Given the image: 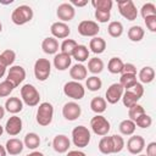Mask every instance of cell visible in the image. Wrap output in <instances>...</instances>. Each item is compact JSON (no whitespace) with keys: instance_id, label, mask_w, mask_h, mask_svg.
Masks as SVG:
<instances>
[{"instance_id":"cell-1","label":"cell","mask_w":156,"mask_h":156,"mask_svg":"<svg viewBox=\"0 0 156 156\" xmlns=\"http://www.w3.org/2000/svg\"><path fill=\"white\" fill-rule=\"evenodd\" d=\"M33 10L28 5H20L17 6L11 13V21L17 26H23L32 21L33 18Z\"/></svg>"},{"instance_id":"cell-20","label":"cell","mask_w":156,"mask_h":156,"mask_svg":"<svg viewBox=\"0 0 156 156\" xmlns=\"http://www.w3.org/2000/svg\"><path fill=\"white\" fill-rule=\"evenodd\" d=\"M24 147V144L22 140L17 139V138H11L6 141V145H5V149L7 151V154L15 156V155H20L22 152Z\"/></svg>"},{"instance_id":"cell-32","label":"cell","mask_w":156,"mask_h":156,"mask_svg":"<svg viewBox=\"0 0 156 156\" xmlns=\"http://www.w3.org/2000/svg\"><path fill=\"white\" fill-rule=\"evenodd\" d=\"M123 65L124 63L119 57H112V58H110V61L107 63V69L112 74H118V73H122Z\"/></svg>"},{"instance_id":"cell-10","label":"cell","mask_w":156,"mask_h":156,"mask_svg":"<svg viewBox=\"0 0 156 156\" xmlns=\"http://www.w3.org/2000/svg\"><path fill=\"white\" fill-rule=\"evenodd\" d=\"M26 78V69L22 67V66H11L9 72H7V80L11 82L13 84V87H18Z\"/></svg>"},{"instance_id":"cell-58","label":"cell","mask_w":156,"mask_h":156,"mask_svg":"<svg viewBox=\"0 0 156 156\" xmlns=\"http://www.w3.org/2000/svg\"><path fill=\"white\" fill-rule=\"evenodd\" d=\"M139 156H146V155H139Z\"/></svg>"},{"instance_id":"cell-47","label":"cell","mask_w":156,"mask_h":156,"mask_svg":"<svg viewBox=\"0 0 156 156\" xmlns=\"http://www.w3.org/2000/svg\"><path fill=\"white\" fill-rule=\"evenodd\" d=\"M144 21H145L146 28H147L150 32L155 33V32H156V16L146 17V18H144Z\"/></svg>"},{"instance_id":"cell-33","label":"cell","mask_w":156,"mask_h":156,"mask_svg":"<svg viewBox=\"0 0 156 156\" xmlns=\"http://www.w3.org/2000/svg\"><path fill=\"white\" fill-rule=\"evenodd\" d=\"M107 32L112 38H119L123 34V24L118 21H112L108 23Z\"/></svg>"},{"instance_id":"cell-5","label":"cell","mask_w":156,"mask_h":156,"mask_svg":"<svg viewBox=\"0 0 156 156\" xmlns=\"http://www.w3.org/2000/svg\"><path fill=\"white\" fill-rule=\"evenodd\" d=\"M90 127H91V130L96 135H100V136L107 135V133L110 132V128H111L107 118L101 115H96L90 119Z\"/></svg>"},{"instance_id":"cell-30","label":"cell","mask_w":156,"mask_h":156,"mask_svg":"<svg viewBox=\"0 0 156 156\" xmlns=\"http://www.w3.org/2000/svg\"><path fill=\"white\" fill-rule=\"evenodd\" d=\"M99 151L104 155H110L113 154V146H112V140L111 136H102L99 141Z\"/></svg>"},{"instance_id":"cell-11","label":"cell","mask_w":156,"mask_h":156,"mask_svg":"<svg viewBox=\"0 0 156 156\" xmlns=\"http://www.w3.org/2000/svg\"><path fill=\"white\" fill-rule=\"evenodd\" d=\"M123 93H124L123 87H122L119 83H113V84H111V85L107 88L106 94H105V96H106L105 100H106V102H108V104H111V105L117 104V102L122 99Z\"/></svg>"},{"instance_id":"cell-39","label":"cell","mask_w":156,"mask_h":156,"mask_svg":"<svg viewBox=\"0 0 156 156\" xmlns=\"http://www.w3.org/2000/svg\"><path fill=\"white\" fill-rule=\"evenodd\" d=\"M77 45H78V44H77L76 40H73V39H65V40L62 41V44L60 45V49H61V52L67 54V55L71 56Z\"/></svg>"},{"instance_id":"cell-26","label":"cell","mask_w":156,"mask_h":156,"mask_svg":"<svg viewBox=\"0 0 156 156\" xmlns=\"http://www.w3.org/2000/svg\"><path fill=\"white\" fill-rule=\"evenodd\" d=\"M138 78H139V80H140L141 83L149 84V83H151V82L154 80V78H155V69H154L152 67H150V66H145V67H143V68L139 71Z\"/></svg>"},{"instance_id":"cell-23","label":"cell","mask_w":156,"mask_h":156,"mask_svg":"<svg viewBox=\"0 0 156 156\" xmlns=\"http://www.w3.org/2000/svg\"><path fill=\"white\" fill-rule=\"evenodd\" d=\"M71 57H73L78 63H82V62H84V61H87L89 58V49L85 45L78 44L76 46V49L73 50Z\"/></svg>"},{"instance_id":"cell-18","label":"cell","mask_w":156,"mask_h":156,"mask_svg":"<svg viewBox=\"0 0 156 156\" xmlns=\"http://www.w3.org/2000/svg\"><path fill=\"white\" fill-rule=\"evenodd\" d=\"M71 62H72V57L63 52H58L54 57V66L57 71H66L71 66Z\"/></svg>"},{"instance_id":"cell-15","label":"cell","mask_w":156,"mask_h":156,"mask_svg":"<svg viewBox=\"0 0 156 156\" xmlns=\"http://www.w3.org/2000/svg\"><path fill=\"white\" fill-rule=\"evenodd\" d=\"M22 128H23V123H22V119L13 115L11 116L7 121H6V124H5V130L9 135L11 136H15V135H18L21 132H22Z\"/></svg>"},{"instance_id":"cell-51","label":"cell","mask_w":156,"mask_h":156,"mask_svg":"<svg viewBox=\"0 0 156 156\" xmlns=\"http://www.w3.org/2000/svg\"><path fill=\"white\" fill-rule=\"evenodd\" d=\"M69 4H71L73 7H74V6H78V7H83V6H85V5L88 4V0H82V1H79V0H78V1H77V0H72Z\"/></svg>"},{"instance_id":"cell-38","label":"cell","mask_w":156,"mask_h":156,"mask_svg":"<svg viewBox=\"0 0 156 156\" xmlns=\"http://www.w3.org/2000/svg\"><path fill=\"white\" fill-rule=\"evenodd\" d=\"M91 5L94 6L95 10H100V11H111L112 9V0H91Z\"/></svg>"},{"instance_id":"cell-13","label":"cell","mask_w":156,"mask_h":156,"mask_svg":"<svg viewBox=\"0 0 156 156\" xmlns=\"http://www.w3.org/2000/svg\"><path fill=\"white\" fill-rule=\"evenodd\" d=\"M56 15L58 17V20H61V22H69L74 18L76 16V9L69 4V2H63L61 5H58L57 10H56Z\"/></svg>"},{"instance_id":"cell-6","label":"cell","mask_w":156,"mask_h":156,"mask_svg":"<svg viewBox=\"0 0 156 156\" xmlns=\"http://www.w3.org/2000/svg\"><path fill=\"white\" fill-rule=\"evenodd\" d=\"M63 94L73 100H80L85 95V89L79 82L69 80L63 85Z\"/></svg>"},{"instance_id":"cell-28","label":"cell","mask_w":156,"mask_h":156,"mask_svg":"<svg viewBox=\"0 0 156 156\" xmlns=\"http://www.w3.org/2000/svg\"><path fill=\"white\" fill-rule=\"evenodd\" d=\"M104 69V61L99 57H93L89 58L88 61V71L93 74H99Z\"/></svg>"},{"instance_id":"cell-24","label":"cell","mask_w":156,"mask_h":156,"mask_svg":"<svg viewBox=\"0 0 156 156\" xmlns=\"http://www.w3.org/2000/svg\"><path fill=\"white\" fill-rule=\"evenodd\" d=\"M89 49L94 52V54H102L106 49V41L104 38L101 37H94L90 39L89 41Z\"/></svg>"},{"instance_id":"cell-31","label":"cell","mask_w":156,"mask_h":156,"mask_svg":"<svg viewBox=\"0 0 156 156\" xmlns=\"http://www.w3.org/2000/svg\"><path fill=\"white\" fill-rule=\"evenodd\" d=\"M144 34H145V32H144L143 27H140V26H132L128 29V38H129V40H132L134 43L140 41L144 38Z\"/></svg>"},{"instance_id":"cell-9","label":"cell","mask_w":156,"mask_h":156,"mask_svg":"<svg viewBox=\"0 0 156 156\" xmlns=\"http://www.w3.org/2000/svg\"><path fill=\"white\" fill-rule=\"evenodd\" d=\"M100 32V27L98 24V22L95 21H90V20H84L82 22H79L78 24V33L82 37H98Z\"/></svg>"},{"instance_id":"cell-21","label":"cell","mask_w":156,"mask_h":156,"mask_svg":"<svg viewBox=\"0 0 156 156\" xmlns=\"http://www.w3.org/2000/svg\"><path fill=\"white\" fill-rule=\"evenodd\" d=\"M22 108H23V101L17 96L9 98L5 102V111H7L12 115H16V113L21 112Z\"/></svg>"},{"instance_id":"cell-27","label":"cell","mask_w":156,"mask_h":156,"mask_svg":"<svg viewBox=\"0 0 156 156\" xmlns=\"http://www.w3.org/2000/svg\"><path fill=\"white\" fill-rule=\"evenodd\" d=\"M23 144L26 147L30 149V150H35L39 145H40V136L37 133H27L23 140Z\"/></svg>"},{"instance_id":"cell-37","label":"cell","mask_w":156,"mask_h":156,"mask_svg":"<svg viewBox=\"0 0 156 156\" xmlns=\"http://www.w3.org/2000/svg\"><path fill=\"white\" fill-rule=\"evenodd\" d=\"M145 113V110H144V107L141 106V105H139V104H135V105H133L132 107H129L128 108V116H129V119H132L133 122H135L141 115H144Z\"/></svg>"},{"instance_id":"cell-48","label":"cell","mask_w":156,"mask_h":156,"mask_svg":"<svg viewBox=\"0 0 156 156\" xmlns=\"http://www.w3.org/2000/svg\"><path fill=\"white\" fill-rule=\"evenodd\" d=\"M122 73H128V74H136V67L133 63H124Z\"/></svg>"},{"instance_id":"cell-14","label":"cell","mask_w":156,"mask_h":156,"mask_svg":"<svg viewBox=\"0 0 156 156\" xmlns=\"http://www.w3.org/2000/svg\"><path fill=\"white\" fill-rule=\"evenodd\" d=\"M50 32L55 39H66L71 34V28L68 27L67 23L57 21V22H54L51 24Z\"/></svg>"},{"instance_id":"cell-29","label":"cell","mask_w":156,"mask_h":156,"mask_svg":"<svg viewBox=\"0 0 156 156\" xmlns=\"http://www.w3.org/2000/svg\"><path fill=\"white\" fill-rule=\"evenodd\" d=\"M135 128H136L135 123L129 118L123 119L118 126V129H119L121 134H123V135H133L135 132Z\"/></svg>"},{"instance_id":"cell-7","label":"cell","mask_w":156,"mask_h":156,"mask_svg":"<svg viewBox=\"0 0 156 156\" xmlns=\"http://www.w3.org/2000/svg\"><path fill=\"white\" fill-rule=\"evenodd\" d=\"M118 11L122 17L128 21H134L138 17V10L132 0H118L117 1Z\"/></svg>"},{"instance_id":"cell-25","label":"cell","mask_w":156,"mask_h":156,"mask_svg":"<svg viewBox=\"0 0 156 156\" xmlns=\"http://www.w3.org/2000/svg\"><path fill=\"white\" fill-rule=\"evenodd\" d=\"M106 107H107V102L101 96H95L90 101V108L96 115H101L102 112H105L106 111Z\"/></svg>"},{"instance_id":"cell-36","label":"cell","mask_w":156,"mask_h":156,"mask_svg":"<svg viewBox=\"0 0 156 156\" xmlns=\"http://www.w3.org/2000/svg\"><path fill=\"white\" fill-rule=\"evenodd\" d=\"M122 102H123V105L126 106V107H132L133 105H135V104H138V101H139V98L136 96V95H134L130 90H126L124 93H123V95H122Z\"/></svg>"},{"instance_id":"cell-22","label":"cell","mask_w":156,"mask_h":156,"mask_svg":"<svg viewBox=\"0 0 156 156\" xmlns=\"http://www.w3.org/2000/svg\"><path fill=\"white\" fill-rule=\"evenodd\" d=\"M41 49L48 55H56L58 51V41L54 37H48L41 43Z\"/></svg>"},{"instance_id":"cell-12","label":"cell","mask_w":156,"mask_h":156,"mask_svg":"<svg viewBox=\"0 0 156 156\" xmlns=\"http://www.w3.org/2000/svg\"><path fill=\"white\" fill-rule=\"evenodd\" d=\"M80 113H82V107L74 101L66 102L62 107V116L67 121H76L80 116Z\"/></svg>"},{"instance_id":"cell-46","label":"cell","mask_w":156,"mask_h":156,"mask_svg":"<svg viewBox=\"0 0 156 156\" xmlns=\"http://www.w3.org/2000/svg\"><path fill=\"white\" fill-rule=\"evenodd\" d=\"M126 90H130L134 95H136L139 99L144 95V88H143V85H141V83H139V82H136L133 87H130L129 89H126Z\"/></svg>"},{"instance_id":"cell-54","label":"cell","mask_w":156,"mask_h":156,"mask_svg":"<svg viewBox=\"0 0 156 156\" xmlns=\"http://www.w3.org/2000/svg\"><path fill=\"white\" fill-rule=\"evenodd\" d=\"M6 154H7V151H6L5 146L0 145V156H6Z\"/></svg>"},{"instance_id":"cell-57","label":"cell","mask_w":156,"mask_h":156,"mask_svg":"<svg viewBox=\"0 0 156 156\" xmlns=\"http://www.w3.org/2000/svg\"><path fill=\"white\" fill-rule=\"evenodd\" d=\"M1 30H2V24H1V22H0V33H1Z\"/></svg>"},{"instance_id":"cell-53","label":"cell","mask_w":156,"mask_h":156,"mask_svg":"<svg viewBox=\"0 0 156 156\" xmlns=\"http://www.w3.org/2000/svg\"><path fill=\"white\" fill-rule=\"evenodd\" d=\"M26 156H44V154L40 152V151H33V152H30V154H28Z\"/></svg>"},{"instance_id":"cell-49","label":"cell","mask_w":156,"mask_h":156,"mask_svg":"<svg viewBox=\"0 0 156 156\" xmlns=\"http://www.w3.org/2000/svg\"><path fill=\"white\" fill-rule=\"evenodd\" d=\"M146 156H156V141H151L146 146Z\"/></svg>"},{"instance_id":"cell-41","label":"cell","mask_w":156,"mask_h":156,"mask_svg":"<svg viewBox=\"0 0 156 156\" xmlns=\"http://www.w3.org/2000/svg\"><path fill=\"white\" fill-rule=\"evenodd\" d=\"M111 140H112V146H113V154L121 152L124 147V139L123 136L118 135V134H113L111 135Z\"/></svg>"},{"instance_id":"cell-42","label":"cell","mask_w":156,"mask_h":156,"mask_svg":"<svg viewBox=\"0 0 156 156\" xmlns=\"http://www.w3.org/2000/svg\"><path fill=\"white\" fill-rule=\"evenodd\" d=\"M15 89L13 84L11 82H9L7 79L0 82V98H5V96H9L12 90Z\"/></svg>"},{"instance_id":"cell-4","label":"cell","mask_w":156,"mask_h":156,"mask_svg":"<svg viewBox=\"0 0 156 156\" xmlns=\"http://www.w3.org/2000/svg\"><path fill=\"white\" fill-rule=\"evenodd\" d=\"M90 130L84 126H77L72 130V141L74 146L85 147L90 143Z\"/></svg>"},{"instance_id":"cell-40","label":"cell","mask_w":156,"mask_h":156,"mask_svg":"<svg viewBox=\"0 0 156 156\" xmlns=\"http://www.w3.org/2000/svg\"><path fill=\"white\" fill-rule=\"evenodd\" d=\"M140 15L143 18L150 17V16H156V6L152 2H146L141 6L140 9Z\"/></svg>"},{"instance_id":"cell-3","label":"cell","mask_w":156,"mask_h":156,"mask_svg":"<svg viewBox=\"0 0 156 156\" xmlns=\"http://www.w3.org/2000/svg\"><path fill=\"white\" fill-rule=\"evenodd\" d=\"M52 117H54V106L48 101L39 104L35 117L37 123L41 127H46L52 122Z\"/></svg>"},{"instance_id":"cell-43","label":"cell","mask_w":156,"mask_h":156,"mask_svg":"<svg viewBox=\"0 0 156 156\" xmlns=\"http://www.w3.org/2000/svg\"><path fill=\"white\" fill-rule=\"evenodd\" d=\"M0 55H1V57H2V60L5 61V63H6L7 67H9V66H12V63H13L15 60H16V52H15L13 50H11V49L4 50Z\"/></svg>"},{"instance_id":"cell-35","label":"cell","mask_w":156,"mask_h":156,"mask_svg":"<svg viewBox=\"0 0 156 156\" xmlns=\"http://www.w3.org/2000/svg\"><path fill=\"white\" fill-rule=\"evenodd\" d=\"M85 85H87L88 90H90V91H98V90L101 89L102 82H101V79L98 76H91V77H88L87 78Z\"/></svg>"},{"instance_id":"cell-52","label":"cell","mask_w":156,"mask_h":156,"mask_svg":"<svg viewBox=\"0 0 156 156\" xmlns=\"http://www.w3.org/2000/svg\"><path fill=\"white\" fill-rule=\"evenodd\" d=\"M67 156H87V155L80 150H72V151H68Z\"/></svg>"},{"instance_id":"cell-16","label":"cell","mask_w":156,"mask_h":156,"mask_svg":"<svg viewBox=\"0 0 156 156\" xmlns=\"http://www.w3.org/2000/svg\"><path fill=\"white\" fill-rule=\"evenodd\" d=\"M145 140L141 135H132L127 141V149L133 155H140V152L144 150Z\"/></svg>"},{"instance_id":"cell-50","label":"cell","mask_w":156,"mask_h":156,"mask_svg":"<svg viewBox=\"0 0 156 156\" xmlns=\"http://www.w3.org/2000/svg\"><path fill=\"white\" fill-rule=\"evenodd\" d=\"M6 68H7V66H6L5 61L2 60V57H1V55H0V78L4 77V74H5V72H6Z\"/></svg>"},{"instance_id":"cell-45","label":"cell","mask_w":156,"mask_h":156,"mask_svg":"<svg viewBox=\"0 0 156 156\" xmlns=\"http://www.w3.org/2000/svg\"><path fill=\"white\" fill-rule=\"evenodd\" d=\"M94 16H95V20H96L98 22H100V23H106V22L110 20L111 13H110L108 11H100V10H95Z\"/></svg>"},{"instance_id":"cell-19","label":"cell","mask_w":156,"mask_h":156,"mask_svg":"<svg viewBox=\"0 0 156 156\" xmlns=\"http://www.w3.org/2000/svg\"><path fill=\"white\" fill-rule=\"evenodd\" d=\"M87 74H88V69L83 63H76L69 68V76L76 82H80L85 79Z\"/></svg>"},{"instance_id":"cell-56","label":"cell","mask_w":156,"mask_h":156,"mask_svg":"<svg viewBox=\"0 0 156 156\" xmlns=\"http://www.w3.org/2000/svg\"><path fill=\"white\" fill-rule=\"evenodd\" d=\"M2 133H4V127H2L1 124H0V136L2 135Z\"/></svg>"},{"instance_id":"cell-2","label":"cell","mask_w":156,"mask_h":156,"mask_svg":"<svg viewBox=\"0 0 156 156\" xmlns=\"http://www.w3.org/2000/svg\"><path fill=\"white\" fill-rule=\"evenodd\" d=\"M21 100L27 106L34 107V106L39 105L40 94H39L38 89L33 84H24L21 88Z\"/></svg>"},{"instance_id":"cell-34","label":"cell","mask_w":156,"mask_h":156,"mask_svg":"<svg viewBox=\"0 0 156 156\" xmlns=\"http://www.w3.org/2000/svg\"><path fill=\"white\" fill-rule=\"evenodd\" d=\"M136 74H128V73H122L119 78V84L123 87V89H129L136 83Z\"/></svg>"},{"instance_id":"cell-17","label":"cell","mask_w":156,"mask_h":156,"mask_svg":"<svg viewBox=\"0 0 156 156\" xmlns=\"http://www.w3.org/2000/svg\"><path fill=\"white\" fill-rule=\"evenodd\" d=\"M71 146V140L65 134H57L52 140V147L58 154H65Z\"/></svg>"},{"instance_id":"cell-44","label":"cell","mask_w":156,"mask_h":156,"mask_svg":"<svg viewBox=\"0 0 156 156\" xmlns=\"http://www.w3.org/2000/svg\"><path fill=\"white\" fill-rule=\"evenodd\" d=\"M134 123H135V126H138V127L145 129V128H149V127L152 124V118H151L149 115H146V112H145V113L141 115Z\"/></svg>"},{"instance_id":"cell-55","label":"cell","mask_w":156,"mask_h":156,"mask_svg":"<svg viewBox=\"0 0 156 156\" xmlns=\"http://www.w3.org/2000/svg\"><path fill=\"white\" fill-rule=\"evenodd\" d=\"M4 116H5V107H2L0 105V121L4 118Z\"/></svg>"},{"instance_id":"cell-8","label":"cell","mask_w":156,"mask_h":156,"mask_svg":"<svg viewBox=\"0 0 156 156\" xmlns=\"http://www.w3.org/2000/svg\"><path fill=\"white\" fill-rule=\"evenodd\" d=\"M51 73V63L48 58H38L34 62V76L38 80L44 82Z\"/></svg>"}]
</instances>
